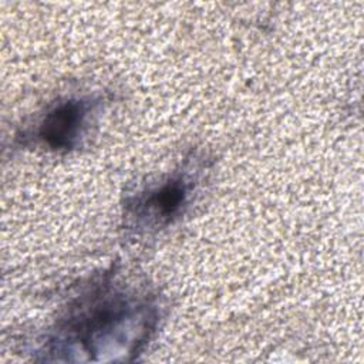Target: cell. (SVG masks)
<instances>
[{
    "mask_svg": "<svg viewBox=\"0 0 364 364\" xmlns=\"http://www.w3.org/2000/svg\"><path fill=\"white\" fill-rule=\"evenodd\" d=\"M87 114L85 104L67 100L50 109L38 129L40 138L53 149H68L73 146Z\"/></svg>",
    "mask_w": 364,
    "mask_h": 364,
    "instance_id": "1",
    "label": "cell"
},
{
    "mask_svg": "<svg viewBox=\"0 0 364 364\" xmlns=\"http://www.w3.org/2000/svg\"><path fill=\"white\" fill-rule=\"evenodd\" d=\"M188 192L189 188L185 179L173 176L139 199L136 213L154 219L156 223H168L181 213Z\"/></svg>",
    "mask_w": 364,
    "mask_h": 364,
    "instance_id": "2",
    "label": "cell"
}]
</instances>
